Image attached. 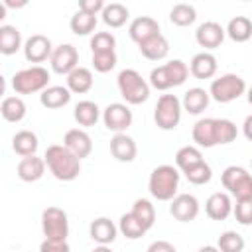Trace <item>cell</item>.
<instances>
[{"label": "cell", "mask_w": 252, "mask_h": 252, "mask_svg": "<svg viewBox=\"0 0 252 252\" xmlns=\"http://www.w3.org/2000/svg\"><path fill=\"white\" fill-rule=\"evenodd\" d=\"M43 159H45V165L49 167V171L53 173V177L59 179V181H73L81 173V159L75 158L61 144L49 146L45 150Z\"/></svg>", "instance_id": "cell-1"}, {"label": "cell", "mask_w": 252, "mask_h": 252, "mask_svg": "<svg viewBox=\"0 0 252 252\" xmlns=\"http://www.w3.org/2000/svg\"><path fill=\"white\" fill-rule=\"evenodd\" d=\"M177 187H179V171L173 165H158L148 181V189L152 193L154 199L158 201H171L177 195Z\"/></svg>", "instance_id": "cell-2"}, {"label": "cell", "mask_w": 252, "mask_h": 252, "mask_svg": "<svg viewBox=\"0 0 252 252\" xmlns=\"http://www.w3.org/2000/svg\"><path fill=\"white\" fill-rule=\"evenodd\" d=\"M187 75H189V67L181 59H173V61H167L165 65H159V67L152 69L150 85L158 91H167L171 87L183 85Z\"/></svg>", "instance_id": "cell-3"}, {"label": "cell", "mask_w": 252, "mask_h": 252, "mask_svg": "<svg viewBox=\"0 0 252 252\" xmlns=\"http://www.w3.org/2000/svg\"><path fill=\"white\" fill-rule=\"evenodd\" d=\"M118 91L128 104H142L150 96V85L136 69H122L118 73Z\"/></svg>", "instance_id": "cell-4"}, {"label": "cell", "mask_w": 252, "mask_h": 252, "mask_svg": "<svg viewBox=\"0 0 252 252\" xmlns=\"http://www.w3.org/2000/svg\"><path fill=\"white\" fill-rule=\"evenodd\" d=\"M49 83V71L41 65H32L28 69L18 71L12 77V89L18 94H32V93H43Z\"/></svg>", "instance_id": "cell-5"}, {"label": "cell", "mask_w": 252, "mask_h": 252, "mask_svg": "<svg viewBox=\"0 0 252 252\" xmlns=\"http://www.w3.org/2000/svg\"><path fill=\"white\" fill-rule=\"evenodd\" d=\"M246 91V83L240 75H234V73H226V75H220L219 79H215L211 83V89H209V94L211 98H215L217 102H232L236 100L238 96H242Z\"/></svg>", "instance_id": "cell-6"}, {"label": "cell", "mask_w": 252, "mask_h": 252, "mask_svg": "<svg viewBox=\"0 0 252 252\" xmlns=\"http://www.w3.org/2000/svg\"><path fill=\"white\" fill-rule=\"evenodd\" d=\"M220 181L224 185V189L236 197V201L240 199H252V173H248L244 167L240 165H228L222 175Z\"/></svg>", "instance_id": "cell-7"}, {"label": "cell", "mask_w": 252, "mask_h": 252, "mask_svg": "<svg viewBox=\"0 0 252 252\" xmlns=\"http://www.w3.org/2000/svg\"><path fill=\"white\" fill-rule=\"evenodd\" d=\"M181 100L175 94H161L158 98V104L154 108V122L161 130H173L177 128L181 120Z\"/></svg>", "instance_id": "cell-8"}, {"label": "cell", "mask_w": 252, "mask_h": 252, "mask_svg": "<svg viewBox=\"0 0 252 252\" xmlns=\"http://www.w3.org/2000/svg\"><path fill=\"white\" fill-rule=\"evenodd\" d=\"M41 230L47 240H67L69 234V220L67 213L59 207H47L41 215Z\"/></svg>", "instance_id": "cell-9"}, {"label": "cell", "mask_w": 252, "mask_h": 252, "mask_svg": "<svg viewBox=\"0 0 252 252\" xmlns=\"http://www.w3.org/2000/svg\"><path fill=\"white\" fill-rule=\"evenodd\" d=\"M49 63H51V69L55 73L69 75L71 71H75L79 67V51L71 43H61L53 49Z\"/></svg>", "instance_id": "cell-10"}, {"label": "cell", "mask_w": 252, "mask_h": 252, "mask_svg": "<svg viewBox=\"0 0 252 252\" xmlns=\"http://www.w3.org/2000/svg\"><path fill=\"white\" fill-rule=\"evenodd\" d=\"M102 120H104V126L108 130H112L116 134H122L132 124V110L122 102H112L104 108Z\"/></svg>", "instance_id": "cell-11"}, {"label": "cell", "mask_w": 252, "mask_h": 252, "mask_svg": "<svg viewBox=\"0 0 252 252\" xmlns=\"http://www.w3.org/2000/svg\"><path fill=\"white\" fill-rule=\"evenodd\" d=\"M169 213L175 220L179 222H189V220H195L197 215H199V201L195 195L191 193H179L171 199V205H169Z\"/></svg>", "instance_id": "cell-12"}, {"label": "cell", "mask_w": 252, "mask_h": 252, "mask_svg": "<svg viewBox=\"0 0 252 252\" xmlns=\"http://www.w3.org/2000/svg\"><path fill=\"white\" fill-rule=\"evenodd\" d=\"M51 53H53V47L47 35L35 33V35H30L24 43V55L30 63H43L45 59H51Z\"/></svg>", "instance_id": "cell-13"}, {"label": "cell", "mask_w": 252, "mask_h": 252, "mask_svg": "<svg viewBox=\"0 0 252 252\" xmlns=\"http://www.w3.org/2000/svg\"><path fill=\"white\" fill-rule=\"evenodd\" d=\"M224 35H226V30H224L220 24H217V22H205V24H201V26L197 28V32H195L197 43H199L201 47H205V49H215V47H219V45L222 43Z\"/></svg>", "instance_id": "cell-14"}, {"label": "cell", "mask_w": 252, "mask_h": 252, "mask_svg": "<svg viewBox=\"0 0 252 252\" xmlns=\"http://www.w3.org/2000/svg\"><path fill=\"white\" fill-rule=\"evenodd\" d=\"M63 146L79 159L87 158L91 152H93V142H91V136L85 132V130H79V128H73L65 134L63 138Z\"/></svg>", "instance_id": "cell-15"}, {"label": "cell", "mask_w": 252, "mask_h": 252, "mask_svg": "<svg viewBox=\"0 0 252 252\" xmlns=\"http://www.w3.org/2000/svg\"><path fill=\"white\" fill-rule=\"evenodd\" d=\"M128 33L140 45L142 41H146V39H150V37L159 33V24L150 16H140V18L132 20V24L128 28Z\"/></svg>", "instance_id": "cell-16"}, {"label": "cell", "mask_w": 252, "mask_h": 252, "mask_svg": "<svg viewBox=\"0 0 252 252\" xmlns=\"http://www.w3.org/2000/svg\"><path fill=\"white\" fill-rule=\"evenodd\" d=\"M110 154L118 159V161H134L136 154H138V146L134 142V138H130L128 134H114V138L110 140Z\"/></svg>", "instance_id": "cell-17"}, {"label": "cell", "mask_w": 252, "mask_h": 252, "mask_svg": "<svg viewBox=\"0 0 252 252\" xmlns=\"http://www.w3.org/2000/svg\"><path fill=\"white\" fill-rule=\"evenodd\" d=\"M116 232H118V226H116L110 219H106V217L94 219V220L91 222V226H89L91 238H93L94 242H98V244H104V246H108V244L114 242Z\"/></svg>", "instance_id": "cell-18"}, {"label": "cell", "mask_w": 252, "mask_h": 252, "mask_svg": "<svg viewBox=\"0 0 252 252\" xmlns=\"http://www.w3.org/2000/svg\"><path fill=\"white\" fill-rule=\"evenodd\" d=\"M205 211L207 217L213 220H224L230 213H232V201L228 197V193H213L207 203H205Z\"/></svg>", "instance_id": "cell-19"}, {"label": "cell", "mask_w": 252, "mask_h": 252, "mask_svg": "<svg viewBox=\"0 0 252 252\" xmlns=\"http://www.w3.org/2000/svg\"><path fill=\"white\" fill-rule=\"evenodd\" d=\"M189 71L195 79H211L217 73V57L209 51H201V53L193 55Z\"/></svg>", "instance_id": "cell-20"}, {"label": "cell", "mask_w": 252, "mask_h": 252, "mask_svg": "<svg viewBox=\"0 0 252 252\" xmlns=\"http://www.w3.org/2000/svg\"><path fill=\"white\" fill-rule=\"evenodd\" d=\"M43 171H45V159H41L37 156L22 158L18 163V177L26 183H33V181L41 179Z\"/></svg>", "instance_id": "cell-21"}, {"label": "cell", "mask_w": 252, "mask_h": 252, "mask_svg": "<svg viewBox=\"0 0 252 252\" xmlns=\"http://www.w3.org/2000/svg\"><path fill=\"white\" fill-rule=\"evenodd\" d=\"M193 142L201 148H213L217 146V136H215V118H201L193 126Z\"/></svg>", "instance_id": "cell-22"}, {"label": "cell", "mask_w": 252, "mask_h": 252, "mask_svg": "<svg viewBox=\"0 0 252 252\" xmlns=\"http://www.w3.org/2000/svg\"><path fill=\"white\" fill-rule=\"evenodd\" d=\"M209 100H211V94H209L205 89L193 87V89H189V91L183 94L181 106H183V110H187L189 114H201V112L209 106Z\"/></svg>", "instance_id": "cell-23"}, {"label": "cell", "mask_w": 252, "mask_h": 252, "mask_svg": "<svg viewBox=\"0 0 252 252\" xmlns=\"http://www.w3.org/2000/svg\"><path fill=\"white\" fill-rule=\"evenodd\" d=\"M138 47H140V53L146 59H152V61H159V59H163L169 53V41L161 33H158V35L142 41Z\"/></svg>", "instance_id": "cell-24"}, {"label": "cell", "mask_w": 252, "mask_h": 252, "mask_svg": "<svg viewBox=\"0 0 252 252\" xmlns=\"http://www.w3.org/2000/svg\"><path fill=\"white\" fill-rule=\"evenodd\" d=\"M69 100H71V91H69L67 87H61V85L47 87V89L39 94V102H41L45 108H51V110L65 106Z\"/></svg>", "instance_id": "cell-25"}, {"label": "cell", "mask_w": 252, "mask_h": 252, "mask_svg": "<svg viewBox=\"0 0 252 252\" xmlns=\"http://www.w3.org/2000/svg\"><path fill=\"white\" fill-rule=\"evenodd\" d=\"M37 146H39L37 136H35L32 130H20V132H16L14 138H12V148H14V152H16L18 156H22V158L35 156Z\"/></svg>", "instance_id": "cell-26"}, {"label": "cell", "mask_w": 252, "mask_h": 252, "mask_svg": "<svg viewBox=\"0 0 252 252\" xmlns=\"http://www.w3.org/2000/svg\"><path fill=\"white\" fill-rule=\"evenodd\" d=\"M91 87H93V73H91V69L77 67L75 71H71L67 75V89L71 93L83 94V93H89Z\"/></svg>", "instance_id": "cell-27"}, {"label": "cell", "mask_w": 252, "mask_h": 252, "mask_svg": "<svg viewBox=\"0 0 252 252\" xmlns=\"http://www.w3.org/2000/svg\"><path fill=\"white\" fill-rule=\"evenodd\" d=\"M226 35L236 41V43H244L252 37V22L246 16H236L228 22L226 26Z\"/></svg>", "instance_id": "cell-28"}, {"label": "cell", "mask_w": 252, "mask_h": 252, "mask_svg": "<svg viewBox=\"0 0 252 252\" xmlns=\"http://www.w3.org/2000/svg\"><path fill=\"white\" fill-rule=\"evenodd\" d=\"M22 47V33L14 26H0V53L12 55Z\"/></svg>", "instance_id": "cell-29"}, {"label": "cell", "mask_w": 252, "mask_h": 252, "mask_svg": "<svg viewBox=\"0 0 252 252\" xmlns=\"http://www.w3.org/2000/svg\"><path fill=\"white\" fill-rule=\"evenodd\" d=\"M73 116L81 126H94L96 120L100 118V108L93 100H81L75 104Z\"/></svg>", "instance_id": "cell-30"}, {"label": "cell", "mask_w": 252, "mask_h": 252, "mask_svg": "<svg viewBox=\"0 0 252 252\" xmlns=\"http://www.w3.org/2000/svg\"><path fill=\"white\" fill-rule=\"evenodd\" d=\"M100 16H102V22L108 28H120V26L126 24V20H128L130 14H128V8L124 4L112 2V4H106L104 6V10L100 12Z\"/></svg>", "instance_id": "cell-31"}, {"label": "cell", "mask_w": 252, "mask_h": 252, "mask_svg": "<svg viewBox=\"0 0 252 252\" xmlns=\"http://www.w3.org/2000/svg\"><path fill=\"white\" fill-rule=\"evenodd\" d=\"M0 114L8 122H20L26 116V104L20 96H6L0 104Z\"/></svg>", "instance_id": "cell-32"}, {"label": "cell", "mask_w": 252, "mask_h": 252, "mask_svg": "<svg viewBox=\"0 0 252 252\" xmlns=\"http://www.w3.org/2000/svg\"><path fill=\"white\" fill-rule=\"evenodd\" d=\"M201 161H205V159H203V154H201V150L195 148V146H183V148H179L177 154H175V165H177L183 173H185L187 169L199 165Z\"/></svg>", "instance_id": "cell-33"}, {"label": "cell", "mask_w": 252, "mask_h": 252, "mask_svg": "<svg viewBox=\"0 0 252 252\" xmlns=\"http://www.w3.org/2000/svg\"><path fill=\"white\" fill-rule=\"evenodd\" d=\"M118 230L126 236V238H130V240H136V238H142L146 232H148V228L132 215V213H126V215H122L120 217V222H118Z\"/></svg>", "instance_id": "cell-34"}, {"label": "cell", "mask_w": 252, "mask_h": 252, "mask_svg": "<svg viewBox=\"0 0 252 252\" xmlns=\"http://www.w3.org/2000/svg\"><path fill=\"white\" fill-rule=\"evenodd\" d=\"M71 32L77 33V35H89L91 32H94L96 28V16H91V14H85V12H75L71 16Z\"/></svg>", "instance_id": "cell-35"}, {"label": "cell", "mask_w": 252, "mask_h": 252, "mask_svg": "<svg viewBox=\"0 0 252 252\" xmlns=\"http://www.w3.org/2000/svg\"><path fill=\"white\" fill-rule=\"evenodd\" d=\"M148 230L154 226V222H156V209H154V205L148 201V199H136V203H134V207H132V211H130Z\"/></svg>", "instance_id": "cell-36"}, {"label": "cell", "mask_w": 252, "mask_h": 252, "mask_svg": "<svg viewBox=\"0 0 252 252\" xmlns=\"http://www.w3.org/2000/svg\"><path fill=\"white\" fill-rule=\"evenodd\" d=\"M169 20L179 26V28H185V26H191L195 20H197V12L191 4H175L169 12Z\"/></svg>", "instance_id": "cell-37"}, {"label": "cell", "mask_w": 252, "mask_h": 252, "mask_svg": "<svg viewBox=\"0 0 252 252\" xmlns=\"http://www.w3.org/2000/svg\"><path fill=\"white\" fill-rule=\"evenodd\" d=\"M236 124L228 118H215V136H217V146L219 144H230L236 140Z\"/></svg>", "instance_id": "cell-38"}, {"label": "cell", "mask_w": 252, "mask_h": 252, "mask_svg": "<svg viewBox=\"0 0 252 252\" xmlns=\"http://www.w3.org/2000/svg\"><path fill=\"white\" fill-rule=\"evenodd\" d=\"M219 250L220 252H242L244 250V238L234 232V230H226L219 236V242H217Z\"/></svg>", "instance_id": "cell-39"}, {"label": "cell", "mask_w": 252, "mask_h": 252, "mask_svg": "<svg viewBox=\"0 0 252 252\" xmlns=\"http://www.w3.org/2000/svg\"><path fill=\"white\" fill-rule=\"evenodd\" d=\"M185 177H187V181L193 183V185H205V183L211 181L213 169H211V165H209L207 161H201L199 165L187 169V171H185Z\"/></svg>", "instance_id": "cell-40"}, {"label": "cell", "mask_w": 252, "mask_h": 252, "mask_svg": "<svg viewBox=\"0 0 252 252\" xmlns=\"http://www.w3.org/2000/svg\"><path fill=\"white\" fill-rule=\"evenodd\" d=\"M116 39L110 32H96L91 37V49L93 53H104V51H114Z\"/></svg>", "instance_id": "cell-41"}, {"label": "cell", "mask_w": 252, "mask_h": 252, "mask_svg": "<svg viewBox=\"0 0 252 252\" xmlns=\"http://www.w3.org/2000/svg\"><path fill=\"white\" fill-rule=\"evenodd\" d=\"M93 67L98 73H108L116 67V53L104 51V53H93Z\"/></svg>", "instance_id": "cell-42"}, {"label": "cell", "mask_w": 252, "mask_h": 252, "mask_svg": "<svg viewBox=\"0 0 252 252\" xmlns=\"http://www.w3.org/2000/svg\"><path fill=\"white\" fill-rule=\"evenodd\" d=\"M234 211V217L240 224L244 226H250L252 224V199H240L236 201V205L232 207Z\"/></svg>", "instance_id": "cell-43"}, {"label": "cell", "mask_w": 252, "mask_h": 252, "mask_svg": "<svg viewBox=\"0 0 252 252\" xmlns=\"http://www.w3.org/2000/svg\"><path fill=\"white\" fill-rule=\"evenodd\" d=\"M104 2L102 0H81L79 2V10L85 12V14H91V16H96L98 12L104 10Z\"/></svg>", "instance_id": "cell-44"}, {"label": "cell", "mask_w": 252, "mask_h": 252, "mask_svg": "<svg viewBox=\"0 0 252 252\" xmlns=\"http://www.w3.org/2000/svg\"><path fill=\"white\" fill-rule=\"evenodd\" d=\"M39 252H69V244L67 240H43L39 246Z\"/></svg>", "instance_id": "cell-45"}, {"label": "cell", "mask_w": 252, "mask_h": 252, "mask_svg": "<svg viewBox=\"0 0 252 252\" xmlns=\"http://www.w3.org/2000/svg\"><path fill=\"white\" fill-rule=\"evenodd\" d=\"M146 252H177V250H175V246H173L171 242H167V240H156V242H152V244L148 246Z\"/></svg>", "instance_id": "cell-46"}, {"label": "cell", "mask_w": 252, "mask_h": 252, "mask_svg": "<svg viewBox=\"0 0 252 252\" xmlns=\"http://www.w3.org/2000/svg\"><path fill=\"white\" fill-rule=\"evenodd\" d=\"M242 132H244L246 140H250V142H252V114H250V116H246V120H244V124H242Z\"/></svg>", "instance_id": "cell-47"}, {"label": "cell", "mask_w": 252, "mask_h": 252, "mask_svg": "<svg viewBox=\"0 0 252 252\" xmlns=\"http://www.w3.org/2000/svg\"><path fill=\"white\" fill-rule=\"evenodd\" d=\"M197 252H220L217 246H203V248H199Z\"/></svg>", "instance_id": "cell-48"}, {"label": "cell", "mask_w": 252, "mask_h": 252, "mask_svg": "<svg viewBox=\"0 0 252 252\" xmlns=\"http://www.w3.org/2000/svg\"><path fill=\"white\" fill-rule=\"evenodd\" d=\"M93 252H112V248H110V246H104V244H98Z\"/></svg>", "instance_id": "cell-49"}, {"label": "cell", "mask_w": 252, "mask_h": 252, "mask_svg": "<svg viewBox=\"0 0 252 252\" xmlns=\"http://www.w3.org/2000/svg\"><path fill=\"white\" fill-rule=\"evenodd\" d=\"M248 102H250V104H252V87H250V89H248Z\"/></svg>", "instance_id": "cell-50"}, {"label": "cell", "mask_w": 252, "mask_h": 252, "mask_svg": "<svg viewBox=\"0 0 252 252\" xmlns=\"http://www.w3.org/2000/svg\"><path fill=\"white\" fill-rule=\"evenodd\" d=\"M250 163H252V158H250Z\"/></svg>", "instance_id": "cell-51"}]
</instances>
